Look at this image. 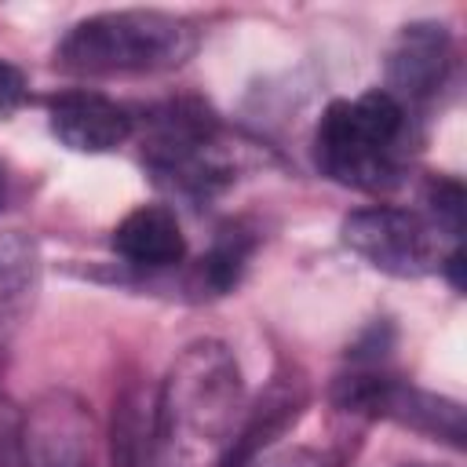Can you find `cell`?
<instances>
[{
  "mask_svg": "<svg viewBox=\"0 0 467 467\" xmlns=\"http://www.w3.org/2000/svg\"><path fill=\"white\" fill-rule=\"evenodd\" d=\"M405 131L409 109L383 88H372L354 102L339 99L325 109L314 131V161L339 186L387 190L401 171Z\"/></svg>",
  "mask_w": 467,
  "mask_h": 467,
  "instance_id": "obj_2",
  "label": "cell"
},
{
  "mask_svg": "<svg viewBox=\"0 0 467 467\" xmlns=\"http://www.w3.org/2000/svg\"><path fill=\"white\" fill-rule=\"evenodd\" d=\"M0 201H4V171H0Z\"/></svg>",
  "mask_w": 467,
  "mask_h": 467,
  "instance_id": "obj_17",
  "label": "cell"
},
{
  "mask_svg": "<svg viewBox=\"0 0 467 467\" xmlns=\"http://www.w3.org/2000/svg\"><path fill=\"white\" fill-rule=\"evenodd\" d=\"M26 95V80L11 62H0V113H11Z\"/></svg>",
  "mask_w": 467,
  "mask_h": 467,
  "instance_id": "obj_14",
  "label": "cell"
},
{
  "mask_svg": "<svg viewBox=\"0 0 467 467\" xmlns=\"http://www.w3.org/2000/svg\"><path fill=\"white\" fill-rule=\"evenodd\" d=\"M252 467H325V460L314 452V449H285L277 456H266Z\"/></svg>",
  "mask_w": 467,
  "mask_h": 467,
  "instance_id": "obj_15",
  "label": "cell"
},
{
  "mask_svg": "<svg viewBox=\"0 0 467 467\" xmlns=\"http://www.w3.org/2000/svg\"><path fill=\"white\" fill-rule=\"evenodd\" d=\"M332 398L343 412L387 416V420H398L412 431L445 438L449 445H463V409L456 401L416 390L405 379H394L387 372L358 368L350 376H339Z\"/></svg>",
  "mask_w": 467,
  "mask_h": 467,
  "instance_id": "obj_5",
  "label": "cell"
},
{
  "mask_svg": "<svg viewBox=\"0 0 467 467\" xmlns=\"http://www.w3.org/2000/svg\"><path fill=\"white\" fill-rule=\"evenodd\" d=\"M113 252L131 263V266H146V270H164L182 263L186 255V237L182 226L175 219V212L161 208V204H142L135 212H128L117 230H113Z\"/></svg>",
  "mask_w": 467,
  "mask_h": 467,
  "instance_id": "obj_9",
  "label": "cell"
},
{
  "mask_svg": "<svg viewBox=\"0 0 467 467\" xmlns=\"http://www.w3.org/2000/svg\"><path fill=\"white\" fill-rule=\"evenodd\" d=\"M441 266H445V274H449L452 288H463V252H460V244L449 252V259H445Z\"/></svg>",
  "mask_w": 467,
  "mask_h": 467,
  "instance_id": "obj_16",
  "label": "cell"
},
{
  "mask_svg": "<svg viewBox=\"0 0 467 467\" xmlns=\"http://www.w3.org/2000/svg\"><path fill=\"white\" fill-rule=\"evenodd\" d=\"M427 219L438 226V234L460 237V230H463V186L456 179H434L427 186Z\"/></svg>",
  "mask_w": 467,
  "mask_h": 467,
  "instance_id": "obj_11",
  "label": "cell"
},
{
  "mask_svg": "<svg viewBox=\"0 0 467 467\" xmlns=\"http://www.w3.org/2000/svg\"><path fill=\"white\" fill-rule=\"evenodd\" d=\"M197 47L190 22L161 11H106L77 22L58 44V66L69 73H153L182 66Z\"/></svg>",
  "mask_w": 467,
  "mask_h": 467,
  "instance_id": "obj_3",
  "label": "cell"
},
{
  "mask_svg": "<svg viewBox=\"0 0 467 467\" xmlns=\"http://www.w3.org/2000/svg\"><path fill=\"white\" fill-rule=\"evenodd\" d=\"M51 135L77 153H109L131 139V113L99 91H62L47 106Z\"/></svg>",
  "mask_w": 467,
  "mask_h": 467,
  "instance_id": "obj_7",
  "label": "cell"
},
{
  "mask_svg": "<svg viewBox=\"0 0 467 467\" xmlns=\"http://www.w3.org/2000/svg\"><path fill=\"white\" fill-rule=\"evenodd\" d=\"M36 285H40L36 244L18 230H4L0 234V347L29 314Z\"/></svg>",
  "mask_w": 467,
  "mask_h": 467,
  "instance_id": "obj_10",
  "label": "cell"
},
{
  "mask_svg": "<svg viewBox=\"0 0 467 467\" xmlns=\"http://www.w3.org/2000/svg\"><path fill=\"white\" fill-rule=\"evenodd\" d=\"M0 467H22V420L0 405Z\"/></svg>",
  "mask_w": 467,
  "mask_h": 467,
  "instance_id": "obj_13",
  "label": "cell"
},
{
  "mask_svg": "<svg viewBox=\"0 0 467 467\" xmlns=\"http://www.w3.org/2000/svg\"><path fill=\"white\" fill-rule=\"evenodd\" d=\"M241 409L244 383L234 354L215 339L190 343L164 372L153 401V467H219Z\"/></svg>",
  "mask_w": 467,
  "mask_h": 467,
  "instance_id": "obj_1",
  "label": "cell"
},
{
  "mask_svg": "<svg viewBox=\"0 0 467 467\" xmlns=\"http://www.w3.org/2000/svg\"><path fill=\"white\" fill-rule=\"evenodd\" d=\"M303 401H306L303 379H296V376H277V379L263 390V398L241 416V423H237V431H234V438H230V449L223 452L219 467H252V463L259 460V452L299 416Z\"/></svg>",
  "mask_w": 467,
  "mask_h": 467,
  "instance_id": "obj_8",
  "label": "cell"
},
{
  "mask_svg": "<svg viewBox=\"0 0 467 467\" xmlns=\"http://www.w3.org/2000/svg\"><path fill=\"white\" fill-rule=\"evenodd\" d=\"M452 69V36L438 22H412L387 51V95L401 106L438 95Z\"/></svg>",
  "mask_w": 467,
  "mask_h": 467,
  "instance_id": "obj_6",
  "label": "cell"
},
{
  "mask_svg": "<svg viewBox=\"0 0 467 467\" xmlns=\"http://www.w3.org/2000/svg\"><path fill=\"white\" fill-rule=\"evenodd\" d=\"M343 244L394 277H420L438 266V226L427 215L394 204L350 212L343 219Z\"/></svg>",
  "mask_w": 467,
  "mask_h": 467,
  "instance_id": "obj_4",
  "label": "cell"
},
{
  "mask_svg": "<svg viewBox=\"0 0 467 467\" xmlns=\"http://www.w3.org/2000/svg\"><path fill=\"white\" fill-rule=\"evenodd\" d=\"M244 255H248V241H244L237 230H234V234H226V237L212 248V255L204 259V266H201L204 285H208V288H215V292L230 288V285L237 281L241 266H244Z\"/></svg>",
  "mask_w": 467,
  "mask_h": 467,
  "instance_id": "obj_12",
  "label": "cell"
}]
</instances>
